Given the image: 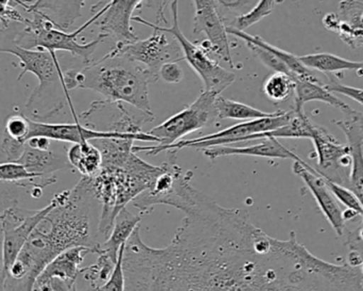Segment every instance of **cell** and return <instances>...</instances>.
<instances>
[{
    "mask_svg": "<svg viewBox=\"0 0 363 291\" xmlns=\"http://www.w3.org/2000/svg\"><path fill=\"white\" fill-rule=\"evenodd\" d=\"M218 291H363V273L314 256L295 231L279 240L261 229Z\"/></svg>",
    "mask_w": 363,
    "mask_h": 291,
    "instance_id": "1",
    "label": "cell"
},
{
    "mask_svg": "<svg viewBox=\"0 0 363 291\" xmlns=\"http://www.w3.org/2000/svg\"><path fill=\"white\" fill-rule=\"evenodd\" d=\"M157 80L158 78L143 65L121 57L106 55L101 60L93 61L80 71L65 72V99L69 104H73L69 91L77 88L103 95L105 99L93 103L88 111L80 116L82 119H89L105 106L126 103L155 120L148 87L150 82Z\"/></svg>",
    "mask_w": 363,
    "mask_h": 291,
    "instance_id": "2",
    "label": "cell"
},
{
    "mask_svg": "<svg viewBox=\"0 0 363 291\" xmlns=\"http://www.w3.org/2000/svg\"><path fill=\"white\" fill-rule=\"evenodd\" d=\"M163 171L164 163L150 165L133 152L123 165L103 167L94 177L84 176L93 197L101 203V214L97 227L101 243L111 235L116 218L127 204L148 190Z\"/></svg>",
    "mask_w": 363,
    "mask_h": 291,
    "instance_id": "3",
    "label": "cell"
},
{
    "mask_svg": "<svg viewBox=\"0 0 363 291\" xmlns=\"http://www.w3.org/2000/svg\"><path fill=\"white\" fill-rule=\"evenodd\" d=\"M92 9H99V11H95L94 16L88 22L84 23L73 33H65V31H61L45 14L41 12H31L33 16V20H29L26 28L16 35L14 44L26 50L41 48L50 53H56L58 50L67 52L73 56L79 57L84 65H89L93 62L92 56L97 46L109 38L105 33H99L96 39L88 43L82 44L78 42V35L94 25L96 21L107 11L108 6L107 4L101 3V7L95 5L93 6Z\"/></svg>",
    "mask_w": 363,
    "mask_h": 291,
    "instance_id": "4",
    "label": "cell"
},
{
    "mask_svg": "<svg viewBox=\"0 0 363 291\" xmlns=\"http://www.w3.org/2000/svg\"><path fill=\"white\" fill-rule=\"evenodd\" d=\"M177 153L178 150L167 152L164 171L157 177L148 190L133 202L142 214H150L155 206L160 204L173 206L184 212L194 206L201 197L203 192L191 185L193 172H184L177 165Z\"/></svg>",
    "mask_w": 363,
    "mask_h": 291,
    "instance_id": "5",
    "label": "cell"
},
{
    "mask_svg": "<svg viewBox=\"0 0 363 291\" xmlns=\"http://www.w3.org/2000/svg\"><path fill=\"white\" fill-rule=\"evenodd\" d=\"M178 3L179 0H173L171 3V12L173 16L172 27H162L160 25L154 24L150 21L144 20L141 16H133V21L145 25L152 31H162L173 35L174 39L178 42L182 48L184 60L189 63L203 82V90L220 95L223 91L226 90L235 82V75L233 72L220 67L214 59L210 58V55L199 45V43H193L190 40L186 39L179 26Z\"/></svg>",
    "mask_w": 363,
    "mask_h": 291,
    "instance_id": "6",
    "label": "cell"
},
{
    "mask_svg": "<svg viewBox=\"0 0 363 291\" xmlns=\"http://www.w3.org/2000/svg\"><path fill=\"white\" fill-rule=\"evenodd\" d=\"M56 205L57 199L54 197L52 202L42 209H24L18 207L16 203L3 210L0 216L4 238L1 278L8 273L35 229Z\"/></svg>",
    "mask_w": 363,
    "mask_h": 291,
    "instance_id": "7",
    "label": "cell"
},
{
    "mask_svg": "<svg viewBox=\"0 0 363 291\" xmlns=\"http://www.w3.org/2000/svg\"><path fill=\"white\" fill-rule=\"evenodd\" d=\"M218 97L220 95L216 93L203 90L191 105L154 127L148 133L156 137L160 146L177 143L186 136L205 128L216 118L214 103Z\"/></svg>",
    "mask_w": 363,
    "mask_h": 291,
    "instance_id": "8",
    "label": "cell"
},
{
    "mask_svg": "<svg viewBox=\"0 0 363 291\" xmlns=\"http://www.w3.org/2000/svg\"><path fill=\"white\" fill-rule=\"evenodd\" d=\"M108 56L121 57L133 62L139 63L152 72L159 79V70L163 65L172 61L184 60L182 48L176 40L171 41L162 31H154L145 40L130 42H116Z\"/></svg>",
    "mask_w": 363,
    "mask_h": 291,
    "instance_id": "9",
    "label": "cell"
},
{
    "mask_svg": "<svg viewBox=\"0 0 363 291\" xmlns=\"http://www.w3.org/2000/svg\"><path fill=\"white\" fill-rule=\"evenodd\" d=\"M0 52L1 54L16 56L20 60L22 72L18 77V82L27 73H33L39 79V86L33 90L26 107L39 101L48 87L52 84H62L63 92L65 94V72L61 70L56 53H50L41 48L26 50L18 45H14L12 48H3Z\"/></svg>",
    "mask_w": 363,
    "mask_h": 291,
    "instance_id": "10",
    "label": "cell"
},
{
    "mask_svg": "<svg viewBox=\"0 0 363 291\" xmlns=\"http://www.w3.org/2000/svg\"><path fill=\"white\" fill-rule=\"evenodd\" d=\"M311 140L318 156L316 171L326 180L347 187L352 168L350 146L340 143L326 128L315 124Z\"/></svg>",
    "mask_w": 363,
    "mask_h": 291,
    "instance_id": "11",
    "label": "cell"
},
{
    "mask_svg": "<svg viewBox=\"0 0 363 291\" xmlns=\"http://www.w3.org/2000/svg\"><path fill=\"white\" fill-rule=\"evenodd\" d=\"M194 4V21L193 33H203L210 43L209 54L218 57L220 60L235 67L231 58L228 33L223 16L218 11L216 0H193Z\"/></svg>",
    "mask_w": 363,
    "mask_h": 291,
    "instance_id": "12",
    "label": "cell"
},
{
    "mask_svg": "<svg viewBox=\"0 0 363 291\" xmlns=\"http://www.w3.org/2000/svg\"><path fill=\"white\" fill-rule=\"evenodd\" d=\"M30 122V133L28 140L38 136L50 138V140L61 142H71V143H84V142L93 141V140L105 139V138H122V139H133L135 141L156 142L159 140L148 133L142 135H129V133H120L116 131H99L96 129L89 128L75 122L73 124H54V123L41 122L29 118Z\"/></svg>",
    "mask_w": 363,
    "mask_h": 291,
    "instance_id": "13",
    "label": "cell"
},
{
    "mask_svg": "<svg viewBox=\"0 0 363 291\" xmlns=\"http://www.w3.org/2000/svg\"><path fill=\"white\" fill-rule=\"evenodd\" d=\"M293 173L303 180L310 192L313 195L320 207V212L324 214L326 220L330 223L337 237H343L345 233V219L344 212L337 204V199L329 190L326 180L320 175L316 169L306 163L305 161H294L293 163Z\"/></svg>",
    "mask_w": 363,
    "mask_h": 291,
    "instance_id": "14",
    "label": "cell"
},
{
    "mask_svg": "<svg viewBox=\"0 0 363 291\" xmlns=\"http://www.w3.org/2000/svg\"><path fill=\"white\" fill-rule=\"evenodd\" d=\"M145 0H110L108 9L94 25L99 27L101 33L114 38L118 42L138 41L139 38L133 31V13ZM161 1V0H160ZM160 5V4H159ZM150 6V0L147 5ZM159 7V6H158Z\"/></svg>",
    "mask_w": 363,
    "mask_h": 291,
    "instance_id": "15",
    "label": "cell"
},
{
    "mask_svg": "<svg viewBox=\"0 0 363 291\" xmlns=\"http://www.w3.org/2000/svg\"><path fill=\"white\" fill-rule=\"evenodd\" d=\"M333 123L343 131L350 146L352 168L347 188L356 194L363 206V114L354 111L346 116L345 120Z\"/></svg>",
    "mask_w": 363,
    "mask_h": 291,
    "instance_id": "16",
    "label": "cell"
},
{
    "mask_svg": "<svg viewBox=\"0 0 363 291\" xmlns=\"http://www.w3.org/2000/svg\"><path fill=\"white\" fill-rule=\"evenodd\" d=\"M340 16L326 14L325 27L352 48L363 45V3L359 0H342L339 6Z\"/></svg>",
    "mask_w": 363,
    "mask_h": 291,
    "instance_id": "17",
    "label": "cell"
},
{
    "mask_svg": "<svg viewBox=\"0 0 363 291\" xmlns=\"http://www.w3.org/2000/svg\"><path fill=\"white\" fill-rule=\"evenodd\" d=\"M261 143L255 146H244V148H231V146H214V148L203 150V155L210 160H216L218 157L233 156H255L264 158L291 159L293 161H301L303 159L297 156L294 152L282 146L276 138L262 139Z\"/></svg>",
    "mask_w": 363,
    "mask_h": 291,
    "instance_id": "18",
    "label": "cell"
},
{
    "mask_svg": "<svg viewBox=\"0 0 363 291\" xmlns=\"http://www.w3.org/2000/svg\"><path fill=\"white\" fill-rule=\"evenodd\" d=\"M86 0H35L26 12H41L45 14L61 31H69L76 21L82 16Z\"/></svg>",
    "mask_w": 363,
    "mask_h": 291,
    "instance_id": "19",
    "label": "cell"
},
{
    "mask_svg": "<svg viewBox=\"0 0 363 291\" xmlns=\"http://www.w3.org/2000/svg\"><path fill=\"white\" fill-rule=\"evenodd\" d=\"M93 254L92 248L86 246H75L61 253L56 257L39 278H56L76 286L79 278L80 265L84 263L86 255Z\"/></svg>",
    "mask_w": 363,
    "mask_h": 291,
    "instance_id": "20",
    "label": "cell"
},
{
    "mask_svg": "<svg viewBox=\"0 0 363 291\" xmlns=\"http://www.w3.org/2000/svg\"><path fill=\"white\" fill-rule=\"evenodd\" d=\"M309 101H322L327 105L333 106V108H337L345 116H350L354 111L345 101L337 99L330 91L327 90L322 82L296 80L294 111L297 114H303V106Z\"/></svg>",
    "mask_w": 363,
    "mask_h": 291,
    "instance_id": "21",
    "label": "cell"
},
{
    "mask_svg": "<svg viewBox=\"0 0 363 291\" xmlns=\"http://www.w3.org/2000/svg\"><path fill=\"white\" fill-rule=\"evenodd\" d=\"M141 221V216H135L126 208L123 209L116 218L111 235L105 242L96 244V246L93 248V254H95L97 250L104 251L114 261H118L121 248L127 243L133 231L140 226Z\"/></svg>",
    "mask_w": 363,
    "mask_h": 291,
    "instance_id": "22",
    "label": "cell"
},
{
    "mask_svg": "<svg viewBox=\"0 0 363 291\" xmlns=\"http://www.w3.org/2000/svg\"><path fill=\"white\" fill-rule=\"evenodd\" d=\"M16 163L24 165L31 173L40 176H50L60 170L71 169L69 159L57 155L52 150H37L27 144L24 153Z\"/></svg>",
    "mask_w": 363,
    "mask_h": 291,
    "instance_id": "23",
    "label": "cell"
},
{
    "mask_svg": "<svg viewBox=\"0 0 363 291\" xmlns=\"http://www.w3.org/2000/svg\"><path fill=\"white\" fill-rule=\"evenodd\" d=\"M227 33H228V35H235V37L243 40L245 43L256 44V45L261 46V48L274 53L276 56L279 57L288 65L289 69L292 71L295 79L320 82V80L312 73L311 70L308 69L307 67L303 65V62L299 60V57L294 56L291 53L271 45V44L267 43V41H264L262 38L258 37V35H248L245 31H238V29L233 28V27L227 26Z\"/></svg>",
    "mask_w": 363,
    "mask_h": 291,
    "instance_id": "24",
    "label": "cell"
},
{
    "mask_svg": "<svg viewBox=\"0 0 363 291\" xmlns=\"http://www.w3.org/2000/svg\"><path fill=\"white\" fill-rule=\"evenodd\" d=\"M67 159L72 168L86 177H94L103 167L101 152L91 141L74 144L67 152Z\"/></svg>",
    "mask_w": 363,
    "mask_h": 291,
    "instance_id": "25",
    "label": "cell"
},
{
    "mask_svg": "<svg viewBox=\"0 0 363 291\" xmlns=\"http://www.w3.org/2000/svg\"><path fill=\"white\" fill-rule=\"evenodd\" d=\"M299 60L310 70H316L325 74L337 73L342 71H354L358 76H363V62L346 60L341 57L327 53L306 55Z\"/></svg>",
    "mask_w": 363,
    "mask_h": 291,
    "instance_id": "26",
    "label": "cell"
},
{
    "mask_svg": "<svg viewBox=\"0 0 363 291\" xmlns=\"http://www.w3.org/2000/svg\"><path fill=\"white\" fill-rule=\"evenodd\" d=\"M214 111L216 118L220 120L231 119V120L250 121L257 119L269 118L275 116L276 112H264L246 104L239 101H231L224 99L223 97H218L214 103Z\"/></svg>",
    "mask_w": 363,
    "mask_h": 291,
    "instance_id": "27",
    "label": "cell"
},
{
    "mask_svg": "<svg viewBox=\"0 0 363 291\" xmlns=\"http://www.w3.org/2000/svg\"><path fill=\"white\" fill-rule=\"evenodd\" d=\"M95 254L99 256L96 263L89 267L82 268L79 276L84 282H88L89 288L99 289L109 280L118 261H114L104 251L97 250Z\"/></svg>",
    "mask_w": 363,
    "mask_h": 291,
    "instance_id": "28",
    "label": "cell"
},
{
    "mask_svg": "<svg viewBox=\"0 0 363 291\" xmlns=\"http://www.w3.org/2000/svg\"><path fill=\"white\" fill-rule=\"evenodd\" d=\"M296 79L284 73H274L263 84V92L273 103H284L295 94Z\"/></svg>",
    "mask_w": 363,
    "mask_h": 291,
    "instance_id": "29",
    "label": "cell"
},
{
    "mask_svg": "<svg viewBox=\"0 0 363 291\" xmlns=\"http://www.w3.org/2000/svg\"><path fill=\"white\" fill-rule=\"evenodd\" d=\"M277 0H259L257 5L243 16H237L229 26L238 29V31H245L246 29L252 27V25L262 21L263 18L269 16L275 9Z\"/></svg>",
    "mask_w": 363,
    "mask_h": 291,
    "instance_id": "30",
    "label": "cell"
},
{
    "mask_svg": "<svg viewBox=\"0 0 363 291\" xmlns=\"http://www.w3.org/2000/svg\"><path fill=\"white\" fill-rule=\"evenodd\" d=\"M4 133L23 143H27L29 133H30V122L28 116L24 112L9 116L6 121Z\"/></svg>",
    "mask_w": 363,
    "mask_h": 291,
    "instance_id": "31",
    "label": "cell"
},
{
    "mask_svg": "<svg viewBox=\"0 0 363 291\" xmlns=\"http://www.w3.org/2000/svg\"><path fill=\"white\" fill-rule=\"evenodd\" d=\"M325 180H326L329 190L335 195V199L340 203L343 204L346 209L354 210V212H357L363 219V206L360 201H359L358 197H356V194L347 187L331 182V180H326V178H325Z\"/></svg>",
    "mask_w": 363,
    "mask_h": 291,
    "instance_id": "32",
    "label": "cell"
},
{
    "mask_svg": "<svg viewBox=\"0 0 363 291\" xmlns=\"http://www.w3.org/2000/svg\"><path fill=\"white\" fill-rule=\"evenodd\" d=\"M245 44L247 45V48H250V52H252L255 56L260 59L263 65H267V67L275 71V73H284L295 78L292 71L289 69L288 65H286L279 57L276 56L274 53L269 52V50H265V48H261V46L256 45V44Z\"/></svg>",
    "mask_w": 363,
    "mask_h": 291,
    "instance_id": "33",
    "label": "cell"
},
{
    "mask_svg": "<svg viewBox=\"0 0 363 291\" xmlns=\"http://www.w3.org/2000/svg\"><path fill=\"white\" fill-rule=\"evenodd\" d=\"M27 143L18 141L13 138L3 133L1 138V163H16L22 156Z\"/></svg>",
    "mask_w": 363,
    "mask_h": 291,
    "instance_id": "34",
    "label": "cell"
},
{
    "mask_svg": "<svg viewBox=\"0 0 363 291\" xmlns=\"http://www.w3.org/2000/svg\"><path fill=\"white\" fill-rule=\"evenodd\" d=\"M125 246L121 248L120 256L113 273L110 276L109 280L99 288V291H126V280H125L124 267H123Z\"/></svg>",
    "mask_w": 363,
    "mask_h": 291,
    "instance_id": "35",
    "label": "cell"
},
{
    "mask_svg": "<svg viewBox=\"0 0 363 291\" xmlns=\"http://www.w3.org/2000/svg\"><path fill=\"white\" fill-rule=\"evenodd\" d=\"M179 61L165 63L159 70V78L167 84H179L184 77V72L179 65Z\"/></svg>",
    "mask_w": 363,
    "mask_h": 291,
    "instance_id": "36",
    "label": "cell"
},
{
    "mask_svg": "<svg viewBox=\"0 0 363 291\" xmlns=\"http://www.w3.org/2000/svg\"><path fill=\"white\" fill-rule=\"evenodd\" d=\"M0 18H1V29L3 31L8 28L11 23L27 25L29 22V18L22 16L18 8L16 6L10 5V4L7 6H1Z\"/></svg>",
    "mask_w": 363,
    "mask_h": 291,
    "instance_id": "37",
    "label": "cell"
},
{
    "mask_svg": "<svg viewBox=\"0 0 363 291\" xmlns=\"http://www.w3.org/2000/svg\"><path fill=\"white\" fill-rule=\"evenodd\" d=\"M75 288L76 286H72L60 278H39L35 284V291H74Z\"/></svg>",
    "mask_w": 363,
    "mask_h": 291,
    "instance_id": "38",
    "label": "cell"
},
{
    "mask_svg": "<svg viewBox=\"0 0 363 291\" xmlns=\"http://www.w3.org/2000/svg\"><path fill=\"white\" fill-rule=\"evenodd\" d=\"M327 90L330 92L339 93V94L345 95L348 99H354L357 103L363 106V89L354 88V87L345 86L340 84L335 80H331L329 84H325Z\"/></svg>",
    "mask_w": 363,
    "mask_h": 291,
    "instance_id": "39",
    "label": "cell"
},
{
    "mask_svg": "<svg viewBox=\"0 0 363 291\" xmlns=\"http://www.w3.org/2000/svg\"><path fill=\"white\" fill-rule=\"evenodd\" d=\"M216 1H218L225 9L235 12V13L239 14L238 16H240L250 12L257 5L259 0H216Z\"/></svg>",
    "mask_w": 363,
    "mask_h": 291,
    "instance_id": "40",
    "label": "cell"
},
{
    "mask_svg": "<svg viewBox=\"0 0 363 291\" xmlns=\"http://www.w3.org/2000/svg\"><path fill=\"white\" fill-rule=\"evenodd\" d=\"M50 138L43 137V136H38V137H33L27 141L30 148H37V150H48L50 148Z\"/></svg>",
    "mask_w": 363,
    "mask_h": 291,
    "instance_id": "41",
    "label": "cell"
},
{
    "mask_svg": "<svg viewBox=\"0 0 363 291\" xmlns=\"http://www.w3.org/2000/svg\"><path fill=\"white\" fill-rule=\"evenodd\" d=\"M171 0H161L160 5H159L158 10H157V23H167V18H165V10H167V6L171 5L169 3Z\"/></svg>",
    "mask_w": 363,
    "mask_h": 291,
    "instance_id": "42",
    "label": "cell"
},
{
    "mask_svg": "<svg viewBox=\"0 0 363 291\" xmlns=\"http://www.w3.org/2000/svg\"><path fill=\"white\" fill-rule=\"evenodd\" d=\"M75 291H77V289H75ZM86 291H99V289L88 288Z\"/></svg>",
    "mask_w": 363,
    "mask_h": 291,
    "instance_id": "43",
    "label": "cell"
},
{
    "mask_svg": "<svg viewBox=\"0 0 363 291\" xmlns=\"http://www.w3.org/2000/svg\"><path fill=\"white\" fill-rule=\"evenodd\" d=\"M360 270H361V272H362V273H363V261H362V263H361Z\"/></svg>",
    "mask_w": 363,
    "mask_h": 291,
    "instance_id": "44",
    "label": "cell"
},
{
    "mask_svg": "<svg viewBox=\"0 0 363 291\" xmlns=\"http://www.w3.org/2000/svg\"><path fill=\"white\" fill-rule=\"evenodd\" d=\"M76 289V288H75ZM75 289H74V291H75Z\"/></svg>",
    "mask_w": 363,
    "mask_h": 291,
    "instance_id": "45",
    "label": "cell"
}]
</instances>
